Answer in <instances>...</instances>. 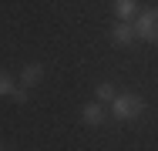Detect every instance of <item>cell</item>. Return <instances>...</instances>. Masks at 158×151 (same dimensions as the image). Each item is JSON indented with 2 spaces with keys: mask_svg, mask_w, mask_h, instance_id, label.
<instances>
[{
  "mask_svg": "<svg viewBox=\"0 0 158 151\" xmlns=\"http://www.w3.org/2000/svg\"><path fill=\"white\" fill-rule=\"evenodd\" d=\"M108 108H111V114L118 121H135V118L145 114V101H141L138 94H118Z\"/></svg>",
  "mask_w": 158,
  "mask_h": 151,
  "instance_id": "6da1fadb",
  "label": "cell"
},
{
  "mask_svg": "<svg viewBox=\"0 0 158 151\" xmlns=\"http://www.w3.org/2000/svg\"><path fill=\"white\" fill-rule=\"evenodd\" d=\"M135 34H138V40H148V44L158 40V7L138 10V17H135Z\"/></svg>",
  "mask_w": 158,
  "mask_h": 151,
  "instance_id": "7a4b0ae2",
  "label": "cell"
},
{
  "mask_svg": "<svg viewBox=\"0 0 158 151\" xmlns=\"http://www.w3.org/2000/svg\"><path fill=\"white\" fill-rule=\"evenodd\" d=\"M111 40H114L118 47H128L131 40H138V34H135V24H131V20H118V24L111 27Z\"/></svg>",
  "mask_w": 158,
  "mask_h": 151,
  "instance_id": "3957f363",
  "label": "cell"
},
{
  "mask_svg": "<svg viewBox=\"0 0 158 151\" xmlns=\"http://www.w3.org/2000/svg\"><path fill=\"white\" fill-rule=\"evenodd\" d=\"M81 121H84L88 128H98V124H104V104H101V101H91V104H84V108H81Z\"/></svg>",
  "mask_w": 158,
  "mask_h": 151,
  "instance_id": "277c9868",
  "label": "cell"
},
{
  "mask_svg": "<svg viewBox=\"0 0 158 151\" xmlns=\"http://www.w3.org/2000/svg\"><path fill=\"white\" fill-rule=\"evenodd\" d=\"M40 77H44V64H24V67H20V84H24V88L40 84Z\"/></svg>",
  "mask_w": 158,
  "mask_h": 151,
  "instance_id": "5b68a950",
  "label": "cell"
},
{
  "mask_svg": "<svg viewBox=\"0 0 158 151\" xmlns=\"http://www.w3.org/2000/svg\"><path fill=\"white\" fill-rule=\"evenodd\" d=\"M114 14H118V20H135L138 17V0H114Z\"/></svg>",
  "mask_w": 158,
  "mask_h": 151,
  "instance_id": "8992f818",
  "label": "cell"
},
{
  "mask_svg": "<svg viewBox=\"0 0 158 151\" xmlns=\"http://www.w3.org/2000/svg\"><path fill=\"white\" fill-rule=\"evenodd\" d=\"M94 97L101 101V104H111V101H114L118 94H114V88H111V81H101V84L94 88Z\"/></svg>",
  "mask_w": 158,
  "mask_h": 151,
  "instance_id": "52a82bcc",
  "label": "cell"
},
{
  "mask_svg": "<svg viewBox=\"0 0 158 151\" xmlns=\"http://www.w3.org/2000/svg\"><path fill=\"white\" fill-rule=\"evenodd\" d=\"M14 88H17V81L7 74V71H0V97H7V94H14Z\"/></svg>",
  "mask_w": 158,
  "mask_h": 151,
  "instance_id": "ba28073f",
  "label": "cell"
},
{
  "mask_svg": "<svg viewBox=\"0 0 158 151\" xmlns=\"http://www.w3.org/2000/svg\"><path fill=\"white\" fill-rule=\"evenodd\" d=\"M10 97H14L17 104H27V97H31V91H27V88H14V94H10Z\"/></svg>",
  "mask_w": 158,
  "mask_h": 151,
  "instance_id": "9c48e42d",
  "label": "cell"
},
{
  "mask_svg": "<svg viewBox=\"0 0 158 151\" xmlns=\"http://www.w3.org/2000/svg\"><path fill=\"white\" fill-rule=\"evenodd\" d=\"M0 151H3V145H0Z\"/></svg>",
  "mask_w": 158,
  "mask_h": 151,
  "instance_id": "30bf717a",
  "label": "cell"
}]
</instances>
